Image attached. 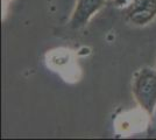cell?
Wrapping results in <instances>:
<instances>
[{
	"label": "cell",
	"mask_w": 156,
	"mask_h": 140,
	"mask_svg": "<svg viewBox=\"0 0 156 140\" xmlns=\"http://www.w3.org/2000/svg\"><path fill=\"white\" fill-rule=\"evenodd\" d=\"M105 4L106 0H76V5L69 19V27L73 31L85 27Z\"/></svg>",
	"instance_id": "3"
},
{
	"label": "cell",
	"mask_w": 156,
	"mask_h": 140,
	"mask_svg": "<svg viewBox=\"0 0 156 140\" xmlns=\"http://www.w3.org/2000/svg\"><path fill=\"white\" fill-rule=\"evenodd\" d=\"M132 2H133V0H113L114 6L118 8H127Z\"/></svg>",
	"instance_id": "4"
},
{
	"label": "cell",
	"mask_w": 156,
	"mask_h": 140,
	"mask_svg": "<svg viewBox=\"0 0 156 140\" xmlns=\"http://www.w3.org/2000/svg\"><path fill=\"white\" fill-rule=\"evenodd\" d=\"M2 1H5V2H9V1H13V0H2Z\"/></svg>",
	"instance_id": "5"
},
{
	"label": "cell",
	"mask_w": 156,
	"mask_h": 140,
	"mask_svg": "<svg viewBox=\"0 0 156 140\" xmlns=\"http://www.w3.org/2000/svg\"><path fill=\"white\" fill-rule=\"evenodd\" d=\"M125 16L133 26H148L156 19V0H133L125 8Z\"/></svg>",
	"instance_id": "2"
},
{
	"label": "cell",
	"mask_w": 156,
	"mask_h": 140,
	"mask_svg": "<svg viewBox=\"0 0 156 140\" xmlns=\"http://www.w3.org/2000/svg\"><path fill=\"white\" fill-rule=\"evenodd\" d=\"M132 91L139 107L148 116L156 109V68L144 67L133 76Z\"/></svg>",
	"instance_id": "1"
}]
</instances>
